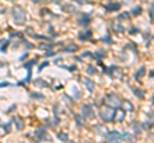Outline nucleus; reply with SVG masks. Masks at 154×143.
Listing matches in <instances>:
<instances>
[{
    "mask_svg": "<svg viewBox=\"0 0 154 143\" xmlns=\"http://www.w3.org/2000/svg\"><path fill=\"white\" fill-rule=\"evenodd\" d=\"M149 18H150V21L153 19V4L150 5V9H149Z\"/></svg>",
    "mask_w": 154,
    "mask_h": 143,
    "instance_id": "obj_25",
    "label": "nucleus"
},
{
    "mask_svg": "<svg viewBox=\"0 0 154 143\" xmlns=\"http://www.w3.org/2000/svg\"><path fill=\"white\" fill-rule=\"evenodd\" d=\"M46 65H48V61H44V63H42L40 66H38V70H37V72H41V70H42V68H45Z\"/></svg>",
    "mask_w": 154,
    "mask_h": 143,
    "instance_id": "obj_26",
    "label": "nucleus"
},
{
    "mask_svg": "<svg viewBox=\"0 0 154 143\" xmlns=\"http://www.w3.org/2000/svg\"><path fill=\"white\" fill-rule=\"evenodd\" d=\"M121 139H122V136L119 134L117 130L109 132L108 136H107V141L108 142H118V141H121Z\"/></svg>",
    "mask_w": 154,
    "mask_h": 143,
    "instance_id": "obj_5",
    "label": "nucleus"
},
{
    "mask_svg": "<svg viewBox=\"0 0 154 143\" xmlns=\"http://www.w3.org/2000/svg\"><path fill=\"white\" fill-rule=\"evenodd\" d=\"M134 128H135V133H137V134H139V133L141 132V128L139 127L137 124H134Z\"/></svg>",
    "mask_w": 154,
    "mask_h": 143,
    "instance_id": "obj_24",
    "label": "nucleus"
},
{
    "mask_svg": "<svg viewBox=\"0 0 154 143\" xmlns=\"http://www.w3.org/2000/svg\"><path fill=\"white\" fill-rule=\"evenodd\" d=\"M81 111H82L84 118H86V119H93L95 116V112L93 110V106H91L90 104L82 105V107H81Z\"/></svg>",
    "mask_w": 154,
    "mask_h": 143,
    "instance_id": "obj_4",
    "label": "nucleus"
},
{
    "mask_svg": "<svg viewBox=\"0 0 154 143\" xmlns=\"http://www.w3.org/2000/svg\"><path fill=\"white\" fill-rule=\"evenodd\" d=\"M108 72H109V74L116 79H121L122 78V70L119 68H117V66H112Z\"/></svg>",
    "mask_w": 154,
    "mask_h": 143,
    "instance_id": "obj_6",
    "label": "nucleus"
},
{
    "mask_svg": "<svg viewBox=\"0 0 154 143\" xmlns=\"http://www.w3.org/2000/svg\"><path fill=\"white\" fill-rule=\"evenodd\" d=\"M123 105H125V107L128 109V111H132L134 110V105L131 102H128V101H123Z\"/></svg>",
    "mask_w": 154,
    "mask_h": 143,
    "instance_id": "obj_16",
    "label": "nucleus"
},
{
    "mask_svg": "<svg viewBox=\"0 0 154 143\" xmlns=\"http://www.w3.org/2000/svg\"><path fill=\"white\" fill-rule=\"evenodd\" d=\"M79 39L82 40V41L90 40V39H91V31H90V30H85L84 32H81L80 35H79Z\"/></svg>",
    "mask_w": 154,
    "mask_h": 143,
    "instance_id": "obj_9",
    "label": "nucleus"
},
{
    "mask_svg": "<svg viewBox=\"0 0 154 143\" xmlns=\"http://www.w3.org/2000/svg\"><path fill=\"white\" fill-rule=\"evenodd\" d=\"M125 110H122V109H119V110H116V112H114V116H113V120L116 121V123H121L123 119H125Z\"/></svg>",
    "mask_w": 154,
    "mask_h": 143,
    "instance_id": "obj_7",
    "label": "nucleus"
},
{
    "mask_svg": "<svg viewBox=\"0 0 154 143\" xmlns=\"http://www.w3.org/2000/svg\"><path fill=\"white\" fill-rule=\"evenodd\" d=\"M84 84H85V87L88 88V91H94V87H95V83L93 82L91 79L89 78H84Z\"/></svg>",
    "mask_w": 154,
    "mask_h": 143,
    "instance_id": "obj_10",
    "label": "nucleus"
},
{
    "mask_svg": "<svg viewBox=\"0 0 154 143\" xmlns=\"http://www.w3.org/2000/svg\"><path fill=\"white\" fill-rule=\"evenodd\" d=\"M88 70H89V73H90V74H95V73H96V72H95V68H94V66H91V65L88 66Z\"/></svg>",
    "mask_w": 154,
    "mask_h": 143,
    "instance_id": "obj_21",
    "label": "nucleus"
},
{
    "mask_svg": "<svg viewBox=\"0 0 154 143\" xmlns=\"http://www.w3.org/2000/svg\"><path fill=\"white\" fill-rule=\"evenodd\" d=\"M114 107L112 106H105L102 109V111H100V116L104 121H112L113 120V116H114Z\"/></svg>",
    "mask_w": 154,
    "mask_h": 143,
    "instance_id": "obj_2",
    "label": "nucleus"
},
{
    "mask_svg": "<svg viewBox=\"0 0 154 143\" xmlns=\"http://www.w3.org/2000/svg\"><path fill=\"white\" fill-rule=\"evenodd\" d=\"M12 16H13V21L16 25L22 26L26 23V12L21 7H18V5L14 7L12 9Z\"/></svg>",
    "mask_w": 154,
    "mask_h": 143,
    "instance_id": "obj_1",
    "label": "nucleus"
},
{
    "mask_svg": "<svg viewBox=\"0 0 154 143\" xmlns=\"http://www.w3.org/2000/svg\"><path fill=\"white\" fill-rule=\"evenodd\" d=\"M58 138H59V139H62L63 142H67V141H68V136H67L64 132H60L59 134H58Z\"/></svg>",
    "mask_w": 154,
    "mask_h": 143,
    "instance_id": "obj_14",
    "label": "nucleus"
},
{
    "mask_svg": "<svg viewBox=\"0 0 154 143\" xmlns=\"http://www.w3.org/2000/svg\"><path fill=\"white\" fill-rule=\"evenodd\" d=\"M44 130H45L44 128H40V129H37V130H36V137H37V139H38V141L46 139V138H48V139H50L49 137H46V132H44Z\"/></svg>",
    "mask_w": 154,
    "mask_h": 143,
    "instance_id": "obj_8",
    "label": "nucleus"
},
{
    "mask_svg": "<svg viewBox=\"0 0 154 143\" xmlns=\"http://www.w3.org/2000/svg\"><path fill=\"white\" fill-rule=\"evenodd\" d=\"M132 13H134V16H137V14H140V13H141V8H140V7H136V8H134Z\"/></svg>",
    "mask_w": 154,
    "mask_h": 143,
    "instance_id": "obj_19",
    "label": "nucleus"
},
{
    "mask_svg": "<svg viewBox=\"0 0 154 143\" xmlns=\"http://www.w3.org/2000/svg\"><path fill=\"white\" fill-rule=\"evenodd\" d=\"M76 124H79V125H84V121H82V119H81L80 116H76Z\"/></svg>",
    "mask_w": 154,
    "mask_h": 143,
    "instance_id": "obj_22",
    "label": "nucleus"
},
{
    "mask_svg": "<svg viewBox=\"0 0 154 143\" xmlns=\"http://www.w3.org/2000/svg\"><path fill=\"white\" fill-rule=\"evenodd\" d=\"M103 41H105V42H110V37H109V35H108L107 37H104Z\"/></svg>",
    "mask_w": 154,
    "mask_h": 143,
    "instance_id": "obj_27",
    "label": "nucleus"
},
{
    "mask_svg": "<svg viewBox=\"0 0 154 143\" xmlns=\"http://www.w3.org/2000/svg\"><path fill=\"white\" fill-rule=\"evenodd\" d=\"M110 25H112V28H113L114 31H117V32H118V31H119V32H123V31H125V27L121 26L119 23H117V19L113 21L112 23H110Z\"/></svg>",
    "mask_w": 154,
    "mask_h": 143,
    "instance_id": "obj_11",
    "label": "nucleus"
},
{
    "mask_svg": "<svg viewBox=\"0 0 154 143\" xmlns=\"http://www.w3.org/2000/svg\"><path fill=\"white\" fill-rule=\"evenodd\" d=\"M107 104H108V106L118 107L121 105V100H119V97L116 93H109L107 95Z\"/></svg>",
    "mask_w": 154,
    "mask_h": 143,
    "instance_id": "obj_3",
    "label": "nucleus"
},
{
    "mask_svg": "<svg viewBox=\"0 0 154 143\" xmlns=\"http://www.w3.org/2000/svg\"><path fill=\"white\" fill-rule=\"evenodd\" d=\"M105 8H107L108 12H113V10H117V9L121 8V5H119V4H110V5H107Z\"/></svg>",
    "mask_w": 154,
    "mask_h": 143,
    "instance_id": "obj_13",
    "label": "nucleus"
},
{
    "mask_svg": "<svg viewBox=\"0 0 154 143\" xmlns=\"http://www.w3.org/2000/svg\"><path fill=\"white\" fill-rule=\"evenodd\" d=\"M73 1H77L79 4H81V5H85V4H90L91 3L90 0H73Z\"/></svg>",
    "mask_w": 154,
    "mask_h": 143,
    "instance_id": "obj_18",
    "label": "nucleus"
},
{
    "mask_svg": "<svg viewBox=\"0 0 154 143\" xmlns=\"http://www.w3.org/2000/svg\"><path fill=\"white\" fill-rule=\"evenodd\" d=\"M89 22H90V17L88 16V14H82L80 19L77 21V23H79V25H88Z\"/></svg>",
    "mask_w": 154,
    "mask_h": 143,
    "instance_id": "obj_12",
    "label": "nucleus"
},
{
    "mask_svg": "<svg viewBox=\"0 0 154 143\" xmlns=\"http://www.w3.org/2000/svg\"><path fill=\"white\" fill-rule=\"evenodd\" d=\"M76 50H77V46H76V45H69L68 47H66L63 51H66V52H67V51H68V52H72V51H76Z\"/></svg>",
    "mask_w": 154,
    "mask_h": 143,
    "instance_id": "obj_17",
    "label": "nucleus"
},
{
    "mask_svg": "<svg viewBox=\"0 0 154 143\" xmlns=\"http://www.w3.org/2000/svg\"><path fill=\"white\" fill-rule=\"evenodd\" d=\"M122 139H134V138H132V136L127 132V133H125V134L122 136Z\"/></svg>",
    "mask_w": 154,
    "mask_h": 143,
    "instance_id": "obj_20",
    "label": "nucleus"
},
{
    "mask_svg": "<svg viewBox=\"0 0 154 143\" xmlns=\"http://www.w3.org/2000/svg\"><path fill=\"white\" fill-rule=\"evenodd\" d=\"M33 3H36V4H40V3H42V1H45V0H32Z\"/></svg>",
    "mask_w": 154,
    "mask_h": 143,
    "instance_id": "obj_28",
    "label": "nucleus"
},
{
    "mask_svg": "<svg viewBox=\"0 0 154 143\" xmlns=\"http://www.w3.org/2000/svg\"><path fill=\"white\" fill-rule=\"evenodd\" d=\"M134 91H135V95H136V96H140V97H143V96H144V93H143V92H140V89L135 88Z\"/></svg>",
    "mask_w": 154,
    "mask_h": 143,
    "instance_id": "obj_23",
    "label": "nucleus"
},
{
    "mask_svg": "<svg viewBox=\"0 0 154 143\" xmlns=\"http://www.w3.org/2000/svg\"><path fill=\"white\" fill-rule=\"evenodd\" d=\"M144 73H145V66H141V68H140V72H137V73L135 74V78L139 79V78H140L141 75L144 74Z\"/></svg>",
    "mask_w": 154,
    "mask_h": 143,
    "instance_id": "obj_15",
    "label": "nucleus"
}]
</instances>
